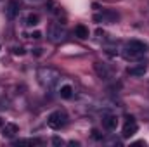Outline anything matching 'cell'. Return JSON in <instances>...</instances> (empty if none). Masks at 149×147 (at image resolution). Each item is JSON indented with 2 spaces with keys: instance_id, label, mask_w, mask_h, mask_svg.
<instances>
[{
  "instance_id": "1",
  "label": "cell",
  "mask_w": 149,
  "mask_h": 147,
  "mask_svg": "<svg viewBox=\"0 0 149 147\" xmlns=\"http://www.w3.org/2000/svg\"><path fill=\"white\" fill-rule=\"evenodd\" d=\"M37 78L40 81V85L43 88H54L61 78V73L54 68H49V66H43V68H38L37 71Z\"/></svg>"
},
{
  "instance_id": "2",
  "label": "cell",
  "mask_w": 149,
  "mask_h": 147,
  "mask_svg": "<svg viewBox=\"0 0 149 147\" xmlns=\"http://www.w3.org/2000/svg\"><path fill=\"white\" fill-rule=\"evenodd\" d=\"M146 54V45L139 40H130L123 49V57L127 61H137Z\"/></svg>"
},
{
  "instance_id": "3",
  "label": "cell",
  "mask_w": 149,
  "mask_h": 147,
  "mask_svg": "<svg viewBox=\"0 0 149 147\" xmlns=\"http://www.w3.org/2000/svg\"><path fill=\"white\" fill-rule=\"evenodd\" d=\"M66 123H68V116H66L64 111H54V112H50L49 118H47V125H49V128H52V130H61Z\"/></svg>"
},
{
  "instance_id": "4",
  "label": "cell",
  "mask_w": 149,
  "mask_h": 147,
  "mask_svg": "<svg viewBox=\"0 0 149 147\" xmlns=\"http://www.w3.org/2000/svg\"><path fill=\"white\" fill-rule=\"evenodd\" d=\"M66 35H68V33H66V28L61 26V24H52V26L49 28V38H50V42H54V43L64 42Z\"/></svg>"
},
{
  "instance_id": "5",
  "label": "cell",
  "mask_w": 149,
  "mask_h": 147,
  "mask_svg": "<svg viewBox=\"0 0 149 147\" xmlns=\"http://www.w3.org/2000/svg\"><path fill=\"white\" fill-rule=\"evenodd\" d=\"M94 21L95 23H116L118 21V14L114 10H102L101 14H95L94 16Z\"/></svg>"
},
{
  "instance_id": "6",
  "label": "cell",
  "mask_w": 149,
  "mask_h": 147,
  "mask_svg": "<svg viewBox=\"0 0 149 147\" xmlns=\"http://www.w3.org/2000/svg\"><path fill=\"white\" fill-rule=\"evenodd\" d=\"M137 121H135V118L134 116H127V123H125V126H123V132H121V135L125 137V139H128V137H132L134 133H137Z\"/></svg>"
},
{
  "instance_id": "7",
  "label": "cell",
  "mask_w": 149,
  "mask_h": 147,
  "mask_svg": "<svg viewBox=\"0 0 149 147\" xmlns=\"http://www.w3.org/2000/svg\"><path fill=\"white\" fill-rule=\"evenodd\" d=\"M94 69H95V73L99 74L102 80H109L113 76L111 69H109L106 64H102V62H95V64H94Z\"/></svg>"
},
{
  "instance_id": "8",
  "label": "cell",
  "mask_w": 149,
  "mask_h": 147,
  "mask_svg": "<svg viewBox=\"0 0 149 147\" xmlns=\"http://www.w3.org/2000/svg\"><path fill=\"white\" fill-rule=\"evenodd\" d=\"M17 132H19V126H17L16 123H7V125L2 126V135H3L5 139H12Z\"/></svg>"
},
{
  "instance_id": "9",
  "label": "cell",
  "mask_w": 149,
  "mask_h": 147,
  "mask_svg": "<svg viewBox=\"0 0 149 147\" xmlns=\"http://www.w3.org/2000/svg\"><path fill=\"white\" fill-rule=\"evenodd\" d=\"M146 71H148V62H139L137 66H132L127 69V73L130 76H144Z\"/></svg>"
},
{
  "instance_id": "10",
  "label": "cell",
  "mask_w": 149,
  "mask_h": 147,
  "mask_svg": "<svg viewBox=\"0 0 149 147\" xmlns=\"http://www.w3.org/2000/svg\"><path fill=\"white\" fill-rule=\"evenodd\" d=\"M5 14H7V17H9V19H16V16L19 14V2H16V0H10V2L7 3Z\"/></svg>"
},
{
  "instance_id": "11",
  "label": "cell",
  "mask_w": 149,
  "mask_h": 147,
  "mask_svg": "<svg viewBox=\"0 0 149 147\" xmlns=\"http://www.w3.org/2000/svg\"><path fill=\"white\" fill-rule=\"evenodd\" d=\"M102 125H104V128H108V130H114V128L118 126V118L113 116V114H108V116L102 118Z\"/></svg>"
},
{
  "instance_id": "12",
  "label": "cell",
  "mask_w": 149,
  "mask_h": 147,
  "mask_svg": "<svg viewBox=\"0 0 149 147\" xmlns=\"http://www.w3.org/2000/svg\"><path fill=\"white\" fill-rule=\"evenodd\" d=\"M74 35L80 38V40H87V38H88V35H90V31H88V28H87V26L78 24V26L74 28Z\"/></svg>"
},
{
  "instance_id": "13",
  "label": "cell",
  "mask_w": 149,
  "mask_h": 147,
  "mask_svg": "<svg viewBox=\"0 0 149 147\" xmlns=\"http://www.w3.org/2000/svg\"><path fill=\"white\" fill-rule=\"evenodd\" d=\"M59 95H61L63 99H70V97L73 95V87H71V85H63L61 90H59Z\"/></svg>"
},
{
  "instance_id": "14",
  "label": "cell",
  "mask_w": 149,
  "mask_h": 147,
  "mask_svg": "<svg viewBox=\"0 0 149 147\" xmlns=\"http://www.w3.org/2000/svg\"><path fill=\"white\" fill-rule=\"evenodd\" d=\"M38 23H40V16L38 14H28V17H26V24L28 26H37Z\"/></svg>"
},
{
  "instance_id": "15",
  "label": "cell",
  "mask_w": 149,
  "mask_h": 147,
  "mask_svg": "<svg viewBox=\"0 0 149 147\" xmlns=\"http://www.w3.org/2000/svg\"><path fill=\"white\" fill-rule=\"evenodd\" d=\"M24 144H30V146H35V144H42L40 139H28V140H17L16 146H24Z\"/></svg>"
},
{
  "instance_id": "16",
  "label": "cell",
  "mask_w": 149,
  "mask_h": 147,
  "mask_svg": "<svg viewBox=\"0 0 149 147\" xmlns=\"http://www.w3.org/2000/svg\"><path fill=\"white\" fill-rule=\"evenodd\" d=\"M52 144H54V146H63V144H64V140H63V139H59V137H54V139H52Z\"/></svg>"
},
{
  "instance_id": "17",
  "label": "cell",
  "mask_w": 149,
  "mask_h": 147,
  "mask_svg": "<svg viewBox=\"0 0 149 147\" xmlns=\"http://www.w3.org/2000/svg\"><path fill=\"white\" fill-rule=\"evenodd\" d=\"M14 54L16 55H23L24 54V49L23 47H14Z\"/></svg>"
},
{
  "instance_id": "18",
  "label": "cell",
  "mask_w": 149,
  "mask_h": 147,
  "mask_svg": "<svg viewBox=\"0 0 149 147\" xmlns=\"http://www.w3.org/2000/svg\"><path fill=\"white\" fill-rule=\"evenodd\" d=\"M92 137H94V139H97V140H99V139H102V135L99 133V130H92Z\"/></svg>"
},
{
  "instance_id": "19",
  "label": "cell",
  "mask_w": 149,
  "mask_h": 147,
  "mask_svg": "<svg viewBox=\"0 0 149 147\" xmlns=\"http://www.w3.org/2000/svg\"><path fill=\"white\" fill-rule=\"evenodd\" d=\"M30 37H31V38H35V40H38V38H42V33H40V31H33V33H31Z\"/></svg>"
},
{
  "instance_id": "20",
  "label": "cell",
  "mask_w": 149,
  "mask_h": 147,
  "mask_svg": "<svg viewBox=\"0 0 149 147\" xmlns=\"http://www.w3.org/2000/svg\"><path fill=\"white\" fill-rule=\"evenodd\" d=\"M42 54V49H35V55H40Z\"/></svg>"
},
{
  "instance_id": "21",
  "label": "cell",
  "mask_w": 149,
  "mask_h": 147,
  "mask_svg": "<svg viewBox=\"0 0 149 147\" xmlns=\"http://www.w3.org/2000/svg\"><path fill=\"white\" fill-rule=\"evenodd\" d=\"M2 126H3V119L0 118V128H2Z\"/></svg>"
}]
</instances>
